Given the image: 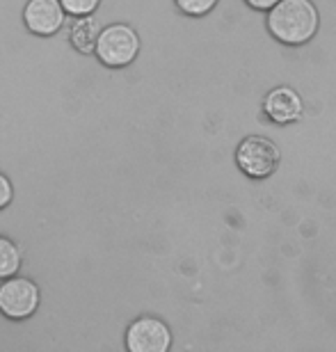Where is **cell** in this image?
Listing matches in <instances>:
<instances>
[{
    "instance_id": "4",
    "label": "cell",
    "mask_w": 336,
    "mask_h": 352,
    "mask_svg": "<svg viewBox=\"0 0 336 352\" xmlns=\"http://www.w3.org/2000/svg\"><path fill=\"white\" fill-rule=\"evenodd\" d=\"M39 288L27 277H7L0 284V311L12 320H23L37 311Z\"/></svg>"
},
{
    "instance_id": "13",
    "label": "cell",
    "mask_w": 336,
    "mask_h": 352,
    "mask_svg": "<svg viewBox=\"0 0 336 352\" xmlns=\"http://www.w3.org/2000/svg\"><path fill=\"white\" fill-rule=\"evenodd\" d=\"M245 3H247L251 10H256V12H268L279 3V0H245Z\"/></svg>"
},
{
    "instance_id": "10",
    "label": "cell",
    "mask_w": 336,
    "mask_h": 352,
    "mask_svg": "<svg viewBox=\"0 0 336 352\" xmlns=\"http://www.w3.org/2000/svg\"><path fill=\"white\" fill-rule=\"evenodd\" d=\"M174 3H177V7L186 16L197 19V16H206L208 12H213L220 0H174Z\"/></svg>"
},
{
    "instance_id": "7",
    "label": "cell",
    "mask_w": 336,
    "mask_h": 352,
    "mask_svg": "<svg viewBox=\"0 0 336 352\" xmlns=\"http://www.w3.org/2000/svg\"><path fill=\"white\" fill-rule=\"evenodd\" d=\"M65 5L62 0H30L25 5L23 19L27 30L39 37H51L65 25Z\"/></svg>"
},
{
    "instance_id": "2",
    "label": "cell",
    "mask_w": 336,
    "mask_h": 352,
    "mask_svg": "<svg viewBox=\"0 0 336 352\" xmlns=\"http://www.w3.org/2000/svg\"><path fill=\"white\" fill-rule=\"evenodd\" d=\"M282 151L275 140L265 135H247L236 146V165L247 179L263 181L279 170Z\"/></svg>"
},
{
    "instance_id": "11",
    "label": "cell",
    "mask_w": 336,
    "mask_h": 352,
    "mask_svg": "<svg viewBox=\"0 0 336 352\" xmlns=\"http://www.w3.org/2000/svg\"><path fill=\"white\" fill-rule=\"evenodd\" d=\"M101 0H62L65 10L71 14V16H89L96 7H99Z\"/></svg>"
},
{
    "instance_id": "1",
    "label": "cell",
    "mask_w": 336,
    "mask_h": 352,
    "mask_svg": "<svg viewBox=\"0 0 336 352\" xmlns=\"http://www.w3.org/2000/svg\"><path fill=\"white\" fill-rule=\"evenodd\" d=\"M268 32L284 46H304L316 37L320 14L311 0H279L268 10Z\"/></svg>"
},
{
    "instance_id": "12",
    "label": "cell",
    "mask_w": 336,
    "mask_h": 352,
    "mask_svg": "<svg viewBox=\"0 0 336 352\" xmlns=\"http://www.w3.org/2000/svg\"><path fill=\"white\" fill-rule=\"evenodd\" d=\"M12 195H14V188L10 179H7L5 174H0V208H5L7 204L12 201Z\"/></svg>"
},
{
    "instance_id": "5",
    "label": "cell",
    "mask_w": 336,
    "mask_h": 352,
    "mask_svg": "<svg viewBox=\"0 0 336 352\" xmlns=\"http://www.w3.org/2000/svg\"><path fill=\"white\" fill-rule=\"evenodd\" d=\"M126 348L131 352H167L172 348V329L156 316H139L126 329Z\"/></svg>"
},
{
    "instance_id": "3",
    "label": "cell",
    "mask_w": 336,
    "mask_h": 352,
    "mask_svg": "<svg viewBox=\"0 0 336 352\" xmlns=\"http://www.w3.org/2000/svg\"><path fill=\"white\" fill-rule=\"evenodd\" d=\"M139 37L131 25L112 23L96 39V58L106 67H126L137 58Z\"/></svg>"
},
{
    "instance_id": "6",
    "label": "cell",
    "mask_w": 336,
    "mask_h": 352,
    "mask_svg": "<svg viewBox=\"0 0 336 352\" xmlns=\"http://www.w3.org/2000/svg\"><path fill=\"white\" fill-rule=\"evenodd\" d=\"M263 115L270 119L272 124L289 126L295 124L304 115V101L298 89L291 85L272 87L263 98Z\"/></svg>"
},
{
    "instance_id": "8",
    "label": "cell",
    "mask_w": 336,
    "mask_h": 352,
    "mask_svg": "<svg viewBox=\"0 0 336 352\" xmlns=\"http://www.w3.org/2000/svg\"><path fill=\"white\" fill-rule=\"evenodd\" d=\"M101 30L96 28V21L89 16H76V21L69 28V41L78 53L89 55L96 53V39H99Z\"/></svg>"
},
{
    "instance_id": "9",
    "label": "cell",
    "mask_w": 336,
    "mask_h": 352,
    "mask_svg": "<svg viewBox=\"0 0 336 352\" xmlns=\"http://www.w3.org/2000/svg\"><path fill=\"white\" fill-rule=\"evenodd\" d=\"M21 267V250L10 238L0 236V279L14 277Z\"/></svg>"
}]
</instances>
